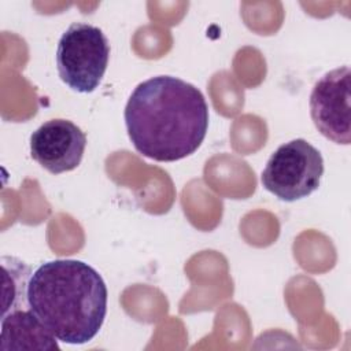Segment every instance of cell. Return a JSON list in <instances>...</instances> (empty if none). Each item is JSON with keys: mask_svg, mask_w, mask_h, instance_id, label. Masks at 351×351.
I'll use <instances>...</instances> for the list:
<instances>
[{"mask_svg": "<svg viewBox=\"0 0 351 351\" xmlns=\"http://www.w3.org/2000/svg\"><path fill=\"white\" fill-rule=\"evenodd\" d=\"M107 287L90 265L55 259L29 278L26 303L44 326L67 344H85L100 330L107 314Z\"/></svg>", "mask_w": 351, "mask_h": 351, "instance_id": "7a4b0ae2", "label": "cell"}, {"mask_svg": "<svg viewBox=\"0 0 351 351\" xmlns=\"http://www.w3.org/2000/svg\"><path fill=\"white\" fill-rule=\"evenodd\" d=\"M0 348L7 350H59L58 339L44 324L25 308L3 314Z\"/></svg>", "mask_w": 351, "mask_h": 351, "instance_id": "52a82bcc", "label": "cell"}, {"mask_svg": "<svg viewBox=\"0 0 351 351\" xmlns=\"http://www.w3.org/2000/svg\"><path fill=\"white\" fill-rule=\"evenodd\" d=\"M86 134L69 119L44 122L30 136V155L45 170L60 174L74 170L82 160Z\"/></svg>", "mask_w": 351, "mask_h": 351, "instance_id": "8992f818", "label": "cell"}, {"mask_svg": "<svg viewBox=\"0 0 351 351\" xmlns=\"http://www.w3.org/2000/svg\"><path fill=\"white\" fill-rule=\"evenodd\" d=\"M348 66L325 73L310 95V115L318 132L328 140L348 145L351 141Z\"/></svg>", "mask_w": 351, "mask_h": 351, "instance_id": "5b68a950", "label": "cell"}, {"mask_svg": "<svg viewBox=\"0 0 351 351\" xmlns=\"http://www.w3.org/2000/svg\"><path fill=\"white\" fill-rule=\"evenodd\" d=\"M324 174L321 152L304 138L280 145L269 158L261 182L284 202H295L318 189Z\"/></svg>", "mask_w": 351, "mask_h": 351, "instance_id": "277c9868", "label": "cell"}, {"mask_svg": "<svg viewBox=\"0 0 351 351\" xmlns=\"http://www.w3.org/2000/svg\"><path fill=\"white\" fill-rule=\"evenodd\" d=\"M123 118L128 136L141 155L176 162L202 145L208 128V106L195 85L156 75L134 88Z\"/></svg>", "mask_w": 351, "mask_h": 351, "instance_id": "6da1fadb", "label": "cell"}, {"mask_svg": "<svg viewBox=\"0 0 351 351\" xmlns=\"http://www.w3.org/2000/svg\"><path fill=\"white\" fill-rule=\"evenodd\" d=\"M110 44L101 29L74 22L62 34L56 49L60 80L80 93L93 92L107 70Z\"/></svg>", "mask_w": 351, "mask_h": 351, "instance_id": "3957f363", "label": "cell"}]
</instances>
